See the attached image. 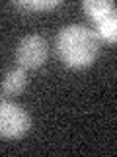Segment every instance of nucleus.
Listing matches in <instances>:
<instances>
[{"label":"nucleus","instance_id":"nucleus-3","mask_svg":"<svg viewBox=\"0 0 117 157\" xmlns=\"http://www.w3.org/2000/svg\"><path fill=\"white\" fill-rule=\"evenodd\" d=\"M49 45L41 36H26L16 47V63L22 69H39L47 61Z\"/></svg>","mask_w":117,"mask_h":157},{"label":"nucleus","instance_id":"nucleus-5","mask_svg":"<svg viewBox=\"0 0 117 157\" xmlns=\"http://www.w3.org/2000/svg\"><path fill=\"white\" fill-rule=\"evenodd\" d=\"M26 86H27V75H26V69H22V67L10 69L2 78V92L6 96L22 94Z\"/></svg>","mask_w":117,"mask_h":157},{"label":"nucleus","instance_id":"nucleus-1","mask_svg":"<svg viewBox=\"0 0 117 157\" xmlns=\"http://www.w3.org/2000/svg\"><path fill=\"white\" fill-rule=\"evenodd\" d=\"M55 47L62 65L76 71L92 67L100 55V39L94 29L80 24H70L62 28L57 36Z\"/></svg>","mask_w":117,"mask_h":157},{"label":"nucleus","instance_id":"nucleus-6","mask_svg":"<svg viewBox=\"0 0 117 157\" xmlns=\"http://www.w3.org/2000/svg\"><path fill=\"white\" fill-rule=\"evenodd\" d=\"M94 33L98 36L100 41H105V43H115L117 39V16L113 18H107V20H101L94 26Z\"/></svg>","mask_w":117,"mask_h":157},{"label":"nucleus","instance_id":"nucleus-7","mask_svg":"<svg viewBox=\"0 0 117 157\" xmlns=\"http://www.w3.org/2000/svg\"><path fill=\"white\" fill-rule=\"evenodd\" d=\"M61 0H26V2H14V8L26 10V12H45L61 6Z\"/></svg>","mask_w":117,"mask_h":157},{"label":"nucleus","instance_id":"nucleus-2","mask_svg":"<svg viewBox=\"0 0 117 157\" xmlns=\"http://www.w3.org/2000/svg\"><path fill=\"white\" fill-rule=\"evenodd\" d=\"M31 130V118L20 104L0 100V137L20 140Z\"/></svg>","mask_w":117,"mask_h":157},{"label":"nucleus","instance_id":"nucleus-4","mask_svg":"<svg viewBox=\"0 0 117 157\" xmlns=\"http://www.w3.org/2000/svg\"><path fill=\"white\" fill-rule=\"evenodd\" d=\"M82 8H84L86 16L92 20L94 26L98 22H101V20L117 16L115 14V4L111 2V0H86V2L82 4Z\"/></svg>","mask_w":117,"mask_h":157}]
</instances>
